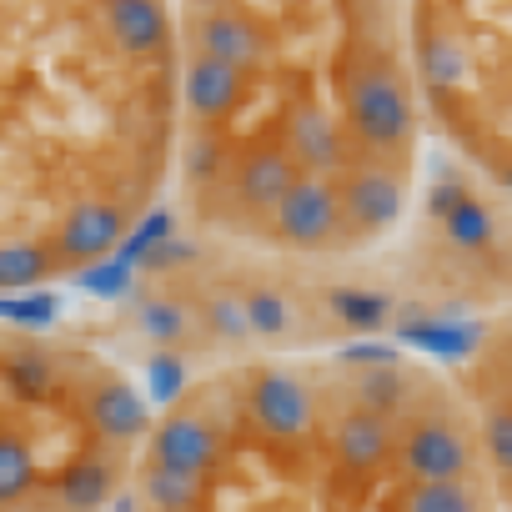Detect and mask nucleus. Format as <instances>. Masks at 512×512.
Here are the masks:
<instances>
[{
	"label": "nucleus",
	"instance_id": "f03ea898",
	"mask_svg": "<svg viewBox=\"0 0 512 512\" xmlns=\"http://www.w3.org/2000/svg\"><path fill=\"white\" fill-rule=\"evenodd\" d=\"M457 377L387 342H287L186 377L126 512H497Z\"/></svg>",
	"mask_w": 512,
	"mask_h": 512
},
{
	"label": "nucleus",
	"instance_id": "7ed1b4c3",
	"mask_svg": "<svg viewBox=\"0 0 512 512\" xmlns=\"http://www.w3.org/2000/svg\"><path fill=\"white\" fill-rule=\"evenodd\" d=\"M176 11L0 0V297L101 272L171 191Z\"/></svg>",
	"mask_w": 512,
	"mask_h": 512
},
{
	"label": "nucleus",
	"instance_id": "20e7f679",
	"mask_svg": "<svg viewBox=\"0 0 512 512\" xmlns=\"http://www.w3.org/2000/svg\"><path fill=\"white\" fill-rule=\"evenodd\" d=\"M151 412L106 347L0 317V512H126Z\"/></svg>",
	"mask_w": 512,
	"mask_h": 512
},
{
	"label": "nucleus",
	"instance_id": "f257e3e1",
	"mask_svg": "<svg viewBox=\"0 0 512 512\" xmlns=\"http://www.w3.org/2000/svg\"><path fill=\"white\" fill-rule=\"evenodd\" d=\"M171 211L241 262L347 267L407 221L427 101L402 6H171Z\"/></svg>",
	"mask_w": 512,
	"mask_h": 512
}]
</instances>
